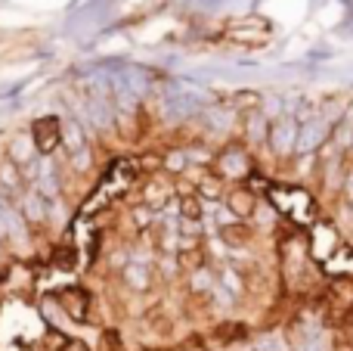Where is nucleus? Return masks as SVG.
<instances>
[{
    "mask_svg": "<svg viewBox=\"0 0 353 351\" xmlns=\"http://www.w3.org/2000/svg\"><path fill=\"white\" fill-rule=\"evenodd\" d=\"M214 168H217L220 178H230V180H239V178H248L251 174V159H248V149L242 146H226L214 155Z\"/></svg>",
    "mask_w": 353,
    "mask_h": 351,
    "instance_id": "obj_2",
    "label": "nucleus"
},
{
    "mask_svg": "<svg viewBox=\"0 0 353 351\" xmlns=\"http://www.w3.org/2000/svg\"><path fill=\"white\" fill-rule=\"evenodd\" d=\"M140 196H143V202H146L149 209L159 211L161 205H168V199L176 196V187H174V180L168 178V171L165 174H152V178H146Z\"/></svg>",
    "mask_w": 353,
    "mask_h": 351,
    "instance_id": "obj_5",
    "label": "nucleus"
},
{
    "mask_svg": "<svg viewBox=\"0 0 353 351\" xmlns=\"http://www.w3.org/2000/svg\"><path fill=\"white\" fill-rule=\"evenodd\" d=\"M257 351H288V348H285V342L273 336V339H263L261 345H257Z\"/></svg>",
    "mask_w": 353,
    "mask_h": 351,
    "instance_id": "obj_24",
    "label": "nucleus"
},
{
    "mask_svg": "<svg viewBox=\"0 0 353 351\" xmlns=\"http://www.w3.org/2000/svg\"><path fill=\"white\" fill-rule=\"evenodd\" d=\"M350 153H353V146H350Z\"/></svg>",
    "mask_w": 353,
    "mask_h": 351,
    "instance_id": "obj_29",
    "label": "nucleus"
},
{
    "mask_svg": "<svg viewBox=\"0 0 353 351\" xmlns=\"http://www.w3.org/2000/svg\"><path fill=\"white\" fill-rule=\"evenodd\" d=\"M230 37H232V41H263V35H257V31H248V28H232Z\"/></svg>",
    "mask_w": 353,
    "mask_h": 351,
    "instance_id": "obj_22",
    "label": "nucleus"
},
{
    "mask_svg": "<svg viewBox=\"0 0 353 351\" xmlns=\"http://www.w3.org/2000/svg\"><path fill=\"white\" fill-rule=\"evenodd\" d=\"M0 187L3 190H10V193H19L25 187V178H22V168L16 165L12 159H0Z\"/></svg>",
    "mask_w": 353,
    "mask_h": 351,
    "instance_id": "obj_11",
    "label": "nucleus"
},
{
    "mask_svg": "<svg viewBox=\"0 0 353 351\" xmlns=\"http://www.w3.org/2000/svg\"><path fill=\"white\" fill-rule=\"evenodd\" d=\"M62 146H65L68 155L81 153V149L90 146V131L84 128V122L74 115H65L62 118Z\"/></svg>",
    "mask_w": 353,
    "mask_h": 351,
    "instance_id": "obj_8",
    "label": "nucleus"
},
{
    "mask_svg": "<svg viewBox=\"0 0 353 351\" xmlns=\"http://www.w3.org/2000/svg\"><path fill=\"white\" fill-rule=\"evenodd\" d=\"M16 205L22 211V218L31 224V227H41L50 218V202L34 190V187H22V196H16Z\"/></svg>",
    "mask_w": 353,
    "mask_h": 351,
    "instance_id": "obj_4",
    "label": "nucleus"
},
{
    "mask_svg": "<svg viewBox=\"0 0 353 351\" xmlns=\"http://www.w3.org/2000/svg\"><path fill=\"white\" fill-rule=\"evenodd\" d=\"M109 265L115 267V271H118V267H128V265H130V261H128V252H121V249H118V252H112Z\"/></svg>",
    "mask_w": 353,
    "mask_h": 351,
    "instance_id": "obj_26",
    "label": "nucleus"
},
{
    "mask_svg": "<svg viewBox=\"0 0 353 351\" xmlns=\"http://www.w3.org/2000/svg\"><path fill=\"white\" fill-rule=\"evenodd\" d=\"M121 277H124V283H128V290L146 292L149 286H152V267H149L146 261H130L128 267H121Z\"/></svg>",
    "mask_w": 353,
    "mask_h": 351,
    "instance_id": "obj_10",
    "label": "nucleus"
},
{
    "mask_svg": "<svg viewBox=\"0 0 353 351\" xmlns=\"http://www.w3.org/2000/svg\"><path fill=\"white\" fill-rule=\"evenodd\" d=\"M186 149V159H189V168H208L214 162V153L205 146V143H189Z\"/></svg>",
    "mask_w": 353,
    "mask_h": 351,
    "instance_id": "obj_16",
    "label": "nucleus"
},
{
    "mask_svg": "<svg viewBox=\"0 0 353 351\" xmlns=\"http://www.w3.org/2000/svg\"><path fill=\"white\" fill-rule=\"evenodd\" d=\"M298 131L301 122L294 115H279L270 122V137H267V146L273 149L276 155H294V146H298Z\"/></svg>",
    "mask_w": 353,
    "mask_h": 351,
    "instance_id": "obj_1",
    "label": "nucleus"
},
{
    "mask_svg": "<svg viewBox=\"0 0 353 351\" xmlns=\"http://www.w3.org/2000/svg\"><path fill=\"white\" fill-rule=\"evenodd\" d=\"M180 202V218H199L201 215V199L195 193H186V196H176Z\"/></svg>",
    "mask_w": 353,
    "mask_h": 351,
    "instance_id": "obj_17",
    "label": "nucleus"
},
{
    "mask_svg": "<svg viewBox=\"0 0 353 351\" xmlns=\"http://www.w3.org/2000/svg\"><path fill=\"white\" fill-rule=\"evenodd\" d=\"M195 193L201 199H208V202H217L223 196V178L220 174H201L199 184H195Z\"/></svg>",
    "mask_w": 353,
    "mask_h": 351,
    "instance_id": "obj_13",
    "label": "nucleus"
},
{
    "mask_svg": "<svg viewBox=\"0 0 353 351\" xmlns=\"http://www.w3.org/2000/svg\"><path fill=\"white\" fill-rule=\"evenodd\" d=\"M90 162H93V146H87V149H81V153L68 155V165H72V171H78V174H84L87 168H90Z\"/></svg>",
    "mask_w": 353,
    "mask_h": 351,
    "instance_id": "obj_18",
    "label": "nucleus"
},
{
    "mask_svg": "<svg viewBox=\"0 0 353 351\" xmlns=\"http://www.w3.org/2000/svg\"><path fill=\"white\" fill-rule=\"evenodd\" d=\"M31 137H34V146L41 155H53L56 149L62 146V118L47 115V118H37L31 124Z\"/></svg>",
    "mask_w": 353,
    "mask_h": 351,
    "instance_id": "obj_3",
    "label": "nucleus"
},
{
    "mask_svg": "<svg viewBox=\"0 0 353 351\" xmlns=\"http://www.w3.org/2000/svg\"><path fill=\"white\" fill-rule=\"evenodd\" d=\"M6 159H12L19 168H25V165H31V162L41 159L31 131H19V134H12V140L6 143Z\"/></svg>",
    "mask_w": 353,
    "mask_h": 351,
    "instance_id": "obj_7",
    "label": "nucleus"
},
{
    "mask_svg": "<svg viewBox=\"0 0 353 351\" xmlns=\"http://www.w3.org/2000/svg\"><path fill=\"white\" fill-rule=\"evenodd\" d=\"M130 215H134V224H137V227H152V224H155V209H149L146 202L137 205Z\"/></svg>",
    "mask_w": 353,
    "mask_h": 351,
    "instance_id": "obj_19",
    "label": "nucleus"
},
{
    "mask_svg": "<svg viewBox=\"0 0 353 351\" xmlns=\"http://www.w3.org/2000/svg\"><path fill=\"white\" fill-rule=\"evenodd\" d=\"M65 351H90V348H87L81 339H68V342H65Z\"/></svg>",
    "mask_w": 353,
    "mask_h": 351,
    "instance_id": "obj_28",
    "label": "nucleus"
},
{
    "mask_svg": "<svg viewBox=\"0 0 353 351\" xmlns=\"http://www.w3.org/2000/svg\"><path fill=\"white\" fill-rule=\"evenodd\" d=\"M226 205L236 211V218H248V215H254V209H257L254 196H251V193H245V190L230 193V196H226Z\"/></svg>",
    "mask_w": 353,
    "mask_h": 351,
    "instance_id": "obj_14",
    "label": "nucleus"
},
{
    "mask_svg": "<svg viewBox=\"0 0 353 351\" xmlns=\"http://www.w3.org/2000/svg\"><path fill=\"white\" fill-rule=\"evenodd\" d=\"M186 168H189V159H186V149L183 146H171L168 153H161V171H168L171 178L186 174Z\"/></svg>",
    "mask_w": 353,
    "mask_h": 351,
    "instance_id": "obj_12",
    "label": "nucleus"
},
{
    "mask_svg": "<svg viewBox=\"0 0 353 351\" xmlns=\"http://www.w3.org/2000/svg\"><path fill=\"white\" fill-rule=\"evenodd\" d=\"M161 271H165V277H174V274L176 271H180V261H176V258H171V255H161Z\"/></svg>",
    "mask_w": 353,
    "mask_h": 351,
    "instance_id": "obj_23",
    "label": "nucleus"
},
{
    "mask_svg": "<svg viewBox=\"0 0 353 351\" xmlns=\"http://www.w3.org/2000/svg\"><path fill=\"white\" fill-rule=\"evenodd\" d=\"M220 283H223L226 290L232 292V296H239V292H242V280H239L236 267H226V271H223V277H220Z\"/></svg>",
    "mask_w": 353,
    "mask_h": 351,
    "instance_id": "obj_21",
    "label": "nucleus"
},
{
    "mask_svg": "<svg viewBox=\"0 0 353 351\" xmlns=\"http://www.w3.org/2000/svg\"><path fill=\"white\" fill-rule=\"evenodd\" d=\"M56 305H59L62 311H65L72 321H78V323H87V311H90V292L87 290H62V292H56Z\"/></svg>",
    "mask_w": 353,
    "mask_h": 351,
    "instance_id": "obj_6",
    "label": "nucleus"
},
{
    "mask_svg": "<svg viewBox=\"0 0 353 351\" xmlns=\"http://www.w3.org/2000/svg\"><path fill=\"white\" fill-rule=\"evenodd\" d=\"M214 274L208 271V267H195V271H189V290L195 292V296H201V292H214Z\"/></svg>",
    "mask_w": 353,
    "mask_h": 351,
    "instance_id": "obj_15",
    "label": "nucleus"
},
{
    "mask_svg": "<svg viewBox=\"0 0 353 351\" xmlns=\"http://www.w3.org/2000/svg\"><path fill=\"white\" fill-rule=\"evenodd\" d=\"M176 230H180V236H195V240H199L201 230H205V224H201L199 218H180Z\"/></svg>",
    "mask_w": 353,
    "mask_h": 351,
    "instance_id": "obj_20",
    "label": "nucleus"
},
{
    "mask_svg": "<svg viewBox=\"0 0 353 351\" xmlns=\"http://www.w3.org/2000/svg\"><path fill=\"white\" fill-rule=\"evenodd\" d=\"M344 196H347V202H353V168L344 174Z\"/></svg>",
    "mask_w": 353,
    "mask_h": 351,
    "instance_id": "obj_27",
    "label": "nucleus"
},
{
    "mask_svg": "<svg viewBox=\"0 0 353 351\" xmlns=\"http://www.w3.org/2000/svg\"><path fill=\"white\" fill-rule=\"evenodd\" d=\"M56 265H59V267H72L74 265V252H72V249H59V252H56Z\"/></svg>",
    "mask_w": 353,
    "mask_h": 351,
    "instance_id": "obj_25",
    "label": "nucleus"
},
{
    "mask_svg": "<svg viewBox=\"0 0 353 351\" xmlns=\"http://www.w3.org/2000/svg\"><path fill=\"white\" fill-rule=\"evenodd\" d=\"M270 122H273V118H267L261 109H251L248 115H245V140H248L251 146H267Z\"/></svg>",
    "mask_w": 353,
    "mask_h": 351,
    "instance_id": "obj_9",
    "label": "nucleus"
}]
</instances>
